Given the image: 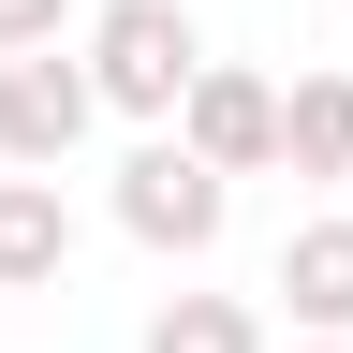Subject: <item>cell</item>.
<instances>
[{
  "label": "cell",
  "mask_w": 353,
  "mask_h": 353,
  "mask_svg": "<svg viewBox=\"0 0 353 353\" xmlns=\"http://www.w3.org/2000/svg\"><path fill=\"white\" fill-rule=\"evenodd\" d=\"M206 74V30L176 15V0H103L88 15V88H103L118 118H176Z\"/></svg>",
  "instance_id": "1"
},
{
  "label": "cell",
  "mask_w": 353,
  "mask_h": 353,
  "mask_svg": "<svg viewBox=\"0 0 353 353\" xmlns=\"http://www.w3.org/2000/svg\"><path fill=\"white\" fill-rule=\"evenodd\" d=\"M221 221H236V176L192 162L176 132H148V148L118 162V236L132 250H176V265H192V250H221Z\"/></svg>",
  "instance_id": "2"
},
{
  "label": "cell",
  "mask_w": 353,
  "mask_h": 353,
  "mask_svg": "<svg viewBox=\"0 0 353 353\" xmlns=\"http://www.w3.org/2000/svg\"><path fill=\"white\" fill-rule=\"evenodd\" d=\"M88 118H103L88 59H59V44H15V59H0V162H15V176H59Z\"/></svg>",
  "instance_id": "3"
},
{
  "label": "cell",
  "mask_w": 353,
  "mask_h": 353,
  "mask_svg": "<svg viewBox=\"0 0 353 353\" xmlns=\"http://www.w3.org/2000/svg\"><path fill=\"white\" fill-rule=\"evenodd\" d=\"M176 148L221 162V176H265V162H280V88L236 74V59H206V74H192V103H176Z\"/></svg>",
  "instance_id": "4"
},
{
  "label": "cell",
  "mask_w": 353,
  "mask_h": 353,
  "mask_svg": "<svg viewBox=\"0 0 353 353\" xmlns=\"http://www.w3.org/2000/svg\"><path fill=\"white\" fill-rule=\"evenodd\" d=\"M280 309H294V339H353V206L280 236Z\"/></svg>",
  "instance_id": "5"
},
{
  "label": "cell",
  "mask_w": 353,
  "mask_h": 353,
  "mask_svg": "<svg viewBox=\"0 0 353 353\" xmlns=\"http://www.w3.org/2000/svg\"><path fill=\"white\" fill-rule=\"evenodd\" d=\"M74 265V206H59V176H0V294H44Z\"/></svg>",
  "instance_id": "6"
},
{
  "label": "cell",
  "mask_w": 353,
  "mask_h": 353,
  "mask_svg": "<svg viewBox=\"0 0 353 353\" xmlns=\"http://www.w3.org/2000/svg\"><path fill=\"white\" fill-rule=\"evenodd\" d=\"M280 162L294 176H353V74H294L280 88Z\"/></svg>",
  "instance_id": "7"
},
{
  "label": "cell",
  "mask_w": 353,
  "mask_h": 353,
  "mask_svg": "<svg viewBox=\"0 0 353 353\" xmlns=\"http://www.w3.org/2000/svg\"><path fill=\"white\" fill-rule=\"evenodd\" d=\"M148 353H265V324H250L236 294H162L148 309Z\"/></svg>",
  "instance_id": "8"
},
{
  "label": "cell",
  "mask_w": 353,
  "mask_h": 353,
  "mask_svg": "<svg viewBox=\"0 0 353 353\" xmlns=\"http://www.w3.org/2000/svg\"><path fill=\"white\" fill-rule=\"evenodd\" d=\"M59 15L74 0H0V59H15V44H59Z\"/></svg>",
  "instance_id": "9"
},
{
  "label": "cell",
  "mask_w": 353,
  "mask_h": 353,
  "mask_svg": "<svg viewBox=\"0 0 353 353\" xmlns=\"http://www.w3.org/2000/svg\"><path fill=\"white\" fill-rule=\"evenodd\" d=\"M294 353H353V339H294Z\"/></svg>",
  "instance_id": "10"
}]
</instances>
